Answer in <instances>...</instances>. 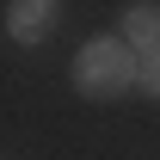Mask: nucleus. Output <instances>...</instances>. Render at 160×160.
Wrapping results in <instances>:
<instances>
[{"label":"nucleus","mask_w":160,"mask_h":160,"mask_svg":"<svg viewBox=\"0 0 160 160\" xmlns=\"http://www.w3.org/2000/svg\"><path fill=\"white\" fill-rule=\"evenodd\" d=\"M129 80H136V49L123 37H92L74 56V86L86 99H117V92H129Z\"/></svg>","instance_id":"1"},{"label":"nucleus","mask_w":160,"mask_h":160,"mask_svg":"<svg viewBox=\"0 0 160 160\" xmlns=\"http://www.w3.org/2000/svg\"><path fill=\"white\" fill-rule=\"evenodd\" d=\"M56 12H62L56 0H12V6H6V31L19 43H43L56 31Z\"/></svg>","instance_id":"2"},{"label":"nucleus","mask_w":160,"mask_h":160,"mask_svg":"<svg viewBox=\"0 0 160 160\" xmlns=\"http://www.w3.org/2000/svg\"><path fill=\"white\" fill-rule=\"evenodd\" d=\"M123 31H129V49H160V6L142 0V6H123Z\"/></svg>","instance_id":"3"},{"label":"nucleus","mask_w":160,"mask_h":160,"mask_svg":"<svg viewBox=\"0 0 160 160\" xmlns=\"http://www.w3.org/2000/svg\"><path fill=\"white\" fill-rule=\"evenodd\" d=\"M136 86L148 92V99H160V49H148V56L136 62Z\"/></svg>","instance_id":"4"}]
</instances>
